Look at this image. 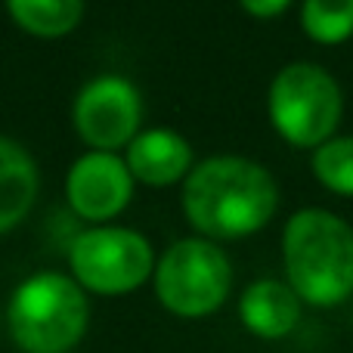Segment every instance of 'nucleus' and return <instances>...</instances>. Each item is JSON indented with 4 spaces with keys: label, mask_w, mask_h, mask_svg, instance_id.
<instances>
[{
    "label": "nucleus",
    "mask_w": 353,
    "mask_h": 353,
    "mask_svg": "<svg viewBox=\"0 0 353 353\" xmlns=\"http://www.w3.org/2000/svg\"><path fill=\"white\" fill-rule=\"evenodd\" d=\"M276 205L279 189L273 174L242 155L205 159L183 183V211L208 242L245 239L263 230Z\"/></svg>",
    "instance_id": "1"
},
{
    "label": "nucleus",
    "mask_w": 353,
    "mask_h": 353,
    "mask_svg": "<svg viewBox=\"0 0 353 353\" xmlns=\"http://www.w3.org/2000/svg\"><path fill=\"white\" fill-rule=\"evenodd\" d=\"M68 205L90 223H105L128 208L134 195V176L115 152H87L65 176Z\"/></svg>",
    "instance_id": "8"
},
{
    "label": "nucleus",
    "mask_w": 353,
    "mask_h": 353,
    "mask_svg": "<svg viewBox=\"0 0 353 353\" xmlns=\"http://www.w3.org/2000/svg\"><path fill=\"white\" fill-rule=\"evenodd\" d=\"M282 261L301 304H344L353 294V226L323 208H304L285 223Z\"/></svg>",
    "instance_id": "2"
},
{
    "label": "nucleus",
    "mask_w": 353,
    "mask_h": 353,
    "mask_svg": "<svg viewBox=\"0 0 353 353\" xmlns=\"http://www.w3.org/2000/svg\"><path fill=\"white\" fill-rule=\"evenodd\" d=\"M270 121L276 134L298 149H316L332 140L344 112L338 81L316 62H292L270 84Z\"/></svg>",
    "instance_id": "4"
},
{
    "label": "nucleus",
    "mask_w": 353,
    "mask_h": 353,
    "mask_svg": "<svg viewBox=\"0 0 353 353\" xmlns=\"http://www.w3.org/2000/svg\"><path fill=\"white\" fill-rule=\"evenodd\" d=\"M239 3H242V10L254 19H273V16H279L292 0H239Z\"/></svg>",
    "instance_id": "15"
},
{
    "label": "nucleus",
    "mask_w": 353,
    "mask_h": 353,
    "mask_svg": "<svg viewBox=\"0 0 353 353\" xmlns=\"http://www.w3.org/2000/svg\"><path fill=\"white\" fill-rule=\"evenodd\" d=\"M301 25L316 43H344L353 34V0H304Z\"/></svg>",
    "instance_id": "13"
},
{
    "label": "nucleus",
    "mask_w": 353,
    "mask_h": 353,
    "mask_svg": "<svg viewBox=\"0 0 353 353\" xmlns=\"http://www.w3.org/2000/svg\"><path fill=\"white\" fill-rule=\"evenodd\" d=\"M78 137L93 152H115L137 137L143 121L140 90L121 74H99L81 87L72 109Z\"/></svg>",
    "instance_id": "7"
},
{
    "label": "nucleus",
    "mask_w": 353,
    "mask_h": 353,
    "mask_svg": "<svg viewBox=\"0 0 353 353\" xmlns=\"http://www.w3.org/2000/svg\"><path fill=\"white\" fill-rule=\"evenodd\" d=\"M155 294L174 316L201 319L226 304L232 288V267L226 254L208 239H183L155 263Z\"/></svg>",
    "instance_id": "5"
},
{
    "label": "nucleus",
    "mask_w": 353,
    "mask_h": 353,
    "mask_svg": "<svg viewBox=\"0 0 353 353\" xmlns=\"http://www.w3.org/2000/svg\"><path fill=\"white\" fill-rule=\"evenodd\" d=\"M128 171L146 186H171L192 171V149L186 137L168 128H152L128 143Z\"/></svg>",
    "instance_id": "9"
},
{
    "label": "nucleus",
    "mask_w": 353,
    "mask_h": 353,
    "mask_svg": "<svg viewBox=\"0 0 353 353\" xmlns=\"http://www.w3.org/2000/svg\"><path fill=\"white\" fill-rule=\"evenodd\" d=\"M12 22L34 37H62L78 28L84 0H3Z\"/></svg>",
    "instance_id": "12"
},
{
    "label": "nucleus",
    "mask_w": 353,
    "mask_h": 353,
    "mask_svg": "<svg viewBox=\"0 0 353 353\" xmlns=\"http://www.w3.org/2000/svg\"><path fill=\"white\" fill-rule=\"evenodd\" d=\"M313 174L335 195L353 199V137H332L313 152Z\"/></svg>",
    "instance_id": "14"
},
{
    "label": "nucleus",
    "mask_w": 353,
    "mask_h": 353,
    "mask_svg": "<svg viewBox=\"0 0 353 353\" xmlns=\"http://www.w3.org/2000/svg\"><path fill=\"white\" fill-rule=\"evenodd\" d=\"M239 319L254 338L279 341L288 338L301 323V298L292 292L288 282L257 279L242 292Z\"/></svg>",
    "instance_id": "10"
},
{
    "label": "nucleus",
    "mask_w": 353,
    "mask_h": 353,
    "mask_svg": "<svg viewBox=\"0 0 353 353\" xmlns=\"http://www.w3.org/2000/svg\"><path fill=\"white\" fill-rule=\"evenodd\" d=\"M68 267L84 292L118 298L152 279L155 254L143 232L128 226H93L72 242Z\"/></svg>",
    "instance_id": "6"
},
{
    "label": "nucleus",
    "mask_w": 353,
    "mask_h": 353,
    "mask_svg": "<svg viewBox=\"0 0 353 353\" xmlns=\"http://www.w3.org/2000/svg\"><path fill=\"white\" fill-rule=\"evenodd\" d=\"M37 165L16 140L0 137V232L19 226L37 199Z\"/></svg>",
    "instance_id": "11"
},
{
    "label": "nucleus",
    "mask_w": 353,
    "mask_h": 353,
    "mask_svg": "<svg viewBox=\"0 0 353 353\" xmlns=\"http://www.w3.org/2000/svg\"><path fill=\"white\" fill-rule=\"evenodd\" d=\"M90 323L87 294L65 273H34L6 307L10 338L22 353H68Z\"/></svg>",
    "instance_id": "3"
}]
</instances>
